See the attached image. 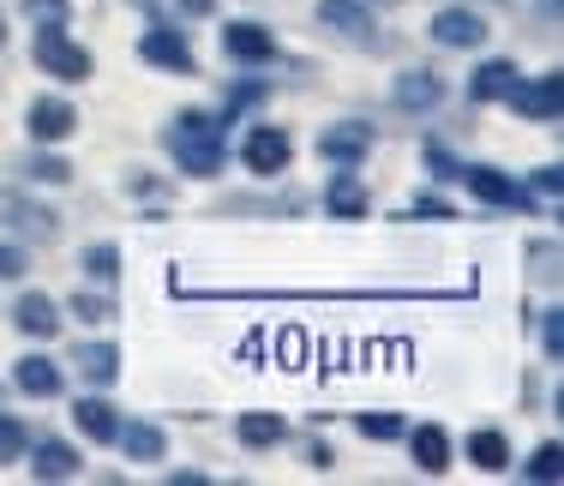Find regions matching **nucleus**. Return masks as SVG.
<instances>
[{"mask_svg": "<svg viewBox=\"0 0 564 486\" xmlns=\"http://www.w3.org/2000/svg\"><path fill=\"white\" fill-rule=\"evenodd\" d=\"M409 216H438V223H451V205H445V198H421Z\"/></svg>", "mask_w": 564, "mask_h": 486, "instance_id": "nucleus-35", "label": "nucleus"}, {"mask_svg": "<svg viewBox=\"0 0 564 486\" xmlns=\"http://www.w3.org/2000/svg\"><path fill=\"white\" fill-rule=\"evenodd\" d=\"M73 127H78L73 102H61V97H36V102H31V139H43V144H61Z\"/></svg>", "mask_w": 564, "mask_h": 486, "instance_id": "nucleus-10", "label": "nucleus"}, {"mask_svg": "<svg viewBox=\"0 0 564 486\" xmlns=\"http://www.w3.org/2000/svg\"><path fill=\"white\" fill-rule=\"evenodd\" d=\"M541 7H558V0H541Z\"/></svg>", "mask_w": 564, "mask_h": 486, "instance_id": "nucleus-36", "label": "nucleus"}, {"mask_svg": "<svg viewBox=\"0 0 564 486\" xmlns=\"http://www.w3.org/2000/svg\"><path fill=\"white\" fill-rule=\"evenodd\" d=\"M73 421H78V432H85L90 444H109L115 439V409L109 402H97V397H85V402H73Z\"/></svg>", "mask_w": 564, "mask_h": 486, "instance_id": "nucleus-20", "label": "nucleus"}, {"mask_svg": "<svg viewBox=\"0 0 564 486\" xmlns=\"http://www.w3.org/2000/svg\"><path fill=\"white\" fill-rule=\"evenodd\" d=\"M36 61H43L55 78H90V54L78 43H66L61 24H43V31H36Z\"/></svg>", "mask_w": 564, "mask_h": 486, "instance_id": "nucleus-3", "label": "nucleus"}, {"mask_svg": "<svg viewBox=\"0 0 564 486\" xmlns=\"http://www.w3.org/2000/svg\"><path fill=\"white\" fill-rule=\"evenodd\" d=\"M31 174H36V181H48V186H66V181H73V169H66L61 156H36Z\"/></svg>", "mask_w": 564, "mask_h": 486, "instance_id": "nucleus-28", "label": "nucleus"}, {"mask_svg": "<svg viewBox=\"0 0 564 486\" xmlns=\"http://www.w3.org/2000/svg\"><path fill=\"white\" fill-rule=\"evenodd\" d=\"M289 156H294V144H289V132H282V127H252L247 144H240V162H247L252 174H282V169H289Z\"/></svg>", "mask_w": 564, "mask_h": 486, "instance_id": "nucleus-4", "label": "nucleus"}, {"mask_svg": "<svg viewBox=\"0 0 564 486\" xmlns=\"http://www.w3.org/2000/svg\"><path fill=\"white\" fill-rule=\"evenodd\" d=\"M529 259L541 264V270H534L541 282H553V277H558V270H553V264H558V247H553V240H541V247H529Z\"/></svg>", "mask_w": 564, "mask_h": 486, "instance_id": "nucleus-30", "label": "nucleus"}, {"mask_svg": "<svg viewBox=\"0 0 564 486\" xmlns=\"http://www.w3.org/2000/svg\"><path fill=\"white\" fill-rule=\"evenodd\" d=\"M534 193H541V198H558V193H564V174H558V169H541V174H534Z\"/></svg>", "mask_w": 564, "mask_h": 486, "instance_id": "nucleus-34", "label": "nucleus"}, {"mask_svg": "<svg viewBox=\"0 0 564 486\" xmlns=\"http://www.w3.org/2000/svg\"><path fill=\"white\" fill-rule=\"evenodd\" d=\"M24 270H31V259H24V247H0V277H7V282H19Z\"/></svg>", "mask_w": 564, "mask_h": 486, "instance_id": "nucleus-31", "label": "nucleus"}, {"mask_svg": "<svg viewBox=\"0 0 564 486\" xmlns=\"http://www.w3.org/2000/svg\"><path fill=\"white\" fill-rule=\"evenodd\" d=\"M12 324H19L24 336H55L61 331V313H55V301H48V294H24V301L12 306Z\"/></svg>", "mask_w": 564, "mask_h": 486, "instance_id": "nucleus-18", "label": "nucleus"}, {"mask_svg": "<svg viewBox=\"0 0 564 486\" xmlns=\"http://www.w3.org/2000/svg\"><path fill=\"white\" fill-rule=\"evenodd\" d=\"M318 24L355 36V43H372V19H367V7H355V0H318Z\"/></svg>", "mask_w": 564, "mask_h": 486, "instance_id": "nucleus-12", "label": "nucleus"}, {"mask_svg": "<svg viewBox=\"0 0 564 486\" xmlns=\"http://www.w3.org/2000/svg\"><path fill=\"white\" fill-rule=\"evenodd\" d=\"M367 151H372V127H360V120H343V127L318 132V156L325 162H360Z\"/></svg>", "mask_w": 564, "mask_h": 486, "instance_id": "nucleus-9", "label": "nucleus"}, {"mask_svg": "<svg viewBox=\"0 0 564 486\" xmlns=\"http://www.w3.org/2000/svg\"><path fill=\"white\" fill-rule=\"evenodd\" d=\"M529 480H541V486L564 480V451H558V444H541V451H534V463H529Z\"/></svg>", "mask_w": 564, "mask_h": 486, "instance_id": "nucleus-25", "label": "nucleus"}, {"mask_svg": "<svg viewBox=\"0 0 564 486\" xmlns=\"http://www.w3.org/2000/svg\"><path fill=\"white\" fill-rule=\"evenodd\" d=\"M115 439L127 444V456H132V463H156V456H163V432H156V426H144V421L115 426Z\"/></svg>", "mask_w": 564, "mask_h": 486, "instance_id": "nucleus-22", "label": "nucleus"}, {"mask_svg": "<svg viewBox=\"0 0 564 486\" xmlns=\"http://www.w3.org/2000/svg\"><path fill=\"white\" fill-rule=\"evenodd\" d=\"M240 444L247 451H264V444H276L282 439V414H240Z\"/></svg>", "mask_w": 564, "mask_h": 486, "instance_id": "nucleus-24", "label": "nucleus"}, {"mask_svg": "<svg viewBox=\"0 0 564 486\" xmlns=\"http://www.w3.org/2000/svg\"><path fill=\"white\" fill-rule=\"evenodd\" d=\"M355 426L367 439H402V414H355Z\"/></svg>", "mask_w": 564, "mask_h": 486, "instance_id": "nucleus-27", "label": "nucleus"}, {"mask_svg": "<svg viewBox=\"0 0 564 486\" xmlns=\"http://www.w3.org/2000/svg\"><path fill=\"white\" fill-rule=\"evenodd\" d=\"M517 85H522V78H517V66H510V61H487V66H475V78H468V97H475V102H499Z\"/></svg>", "mask_w": 564, "mask_h": 486, "instance_id": "nucleus-13", "label": "nucleus"}, {"mask_svg": "<svg viewBox=\"0 0 564 486\" xmlns=\"http://www.w3.org/2000/svg\"><path fill=\"white\" fill-rule=\"evenodd\" d=\"M456 181H463L475 198H487V205H505V210H529V205H534L529 186H517L510 174L487 169V162H468V169H456Z\"/></svg>", "mask_w": 564, "mask_h": 486, "instance_id": "nucleus-2", "label": "nucleus"}, {"mask_svg": "<svg viewBox=\"0 0 564 486\" xmlns=\"http://www.w3.org/2000/svg\"><path fill=\"white\" fill-rule=\"evenodd\" d=\"M73 367L85 372V385H115L120 378V348L115 343H85L73 355Z\"/></svg>", "mask_w": 564, "mask_h": 486, "instance_id": "nucleus-17", "label": "nucleus"}, {"mask_svg": "<svg viewBox=\"0 0 564 486\" xmlns=\"http://www.w3.org/2000/svg\"><path fill=\"white\" fill-rule=\"evenodd\" d=\"M505 102L517 108L522 120H558V108H564V78L546 73V78H534V85H517Z\"/></svg>", "mask_w": 564, "mask_h": 486, "instance_id": "nucleus-5", "label": "nucleus"}, {"mask_svg": "<svg viewBox=\"0 0 564 486\" xmlns=\"http://www.w3.org/2000/svg\"><path fill=\"white\" fill-rule=\"evenodd\" d=\"M12 385L24 390V397H61V367L55 360H43V355H24L19 360V372H12Z\"/></svg>", "mask_w": 564, "mask_h": 486, "instance_id": "nucleus-14", "label": "nucleus"}, {"mask_svg": "<svg viewBox=\"0 0 564 486\" xmlns=\"http://www.w3.org/2000/svg\"><path fill=\"white\" fill-rule=\"evenodd\" d=\"M0 43H7V31H0Z\"/></svg>", "mask_w": 564, "mask_h": 486, "instance_id": "nucleus-37", "label": "nucleus"}, {"mask_svg": "<svg viewBox=\"0 0 564 486\" xmlns=\"http://www.w3.org/2000/svg\"><path fill=\"white\" fill-rule=\"evenodd\" d=\"M325 205H330V216H343V223H360V216H367V186H360L355 174H337Z\"/></svg>", "mask_w": 564, "mask_h": 486, "instance_id": "nucleus-19", "label": "nucleus"}, {"mask_svg": "<svg viewBox=\"0 0 564 486\" xmlns=\"http://www.w3.org/2000/svg\"><path fill=\"white\" fill-rule=\"evenodd\" d=\"M24 451V432H19V421L12 414H0V456H19Z\"/></svg>", "mask_w": 564, "mask_h": 486, "instance_id": "nucleus-32", "label": "nucleus"}, {"mask_svg": "<svg viewBox=\"0 0 564 486\" xmlns=\"http://www.w3.org/2000/svg\"><path fill=\"white\" fill-rule=\"evenodd\" d=\"M414 463H421L426 475H438V468L451 463V439L438 426H421V432H414Z\"/></svg>", "mask_w": 564, "mask_h": 486, "instance_id": "nucleus-23", "label": "nucleus"}, {"mask_svg": "<svg viewBox=\"0 0 564 486\" xmlns=\"http://www.w3.org/2000/svg\"><path fill=\"white\" fill-rule=\"evenodd\" d=\"M73 318H85V324H109V318H115V306H109V301H90V294H78V301H73Z\"/></svg>", "mask_w": 564, "mask_h": 486, "instance_id": "nucleus-29", "label": "nucleus"}, {"mask_svg": "<svg viewBox=\"0 0 564 486\" xmlns=\"http://www.w3.org/2000/svg\"><path fill=\"white\" fill-rule=\"evenodd\" d=\"M31 475L36 480H73L78 475V451H73V444H61V439H43V444H36V456H31Z\"/></svg>", "mask_w": 564, "mask_h": 486, "instance_id": "nucleus-15", "label": "nucleus"}, {"mask_svg": "<svg viewBox=\"0 0 564 486\" xmlns=\"http://www.w3.org/2000/svg\"><path fill=\"white\" fill-rule=\"evenodd\" d=\"M85 270H90L97 282H115V277H120V252L109 247V240H102V247H85Z\"/></svg>", "mask_w": 564, "mask_h": 486, "instance_id": "nucleus-26", "label": "nucleus"}, {"mask_svg": "<svg viewBox=\"0 0 564 486\" xmlns=\"http://www.w3.org/2000/svg\"><path fill=\"white\" fill-rule=\"evenodd\" d=\"M139 61H151V66H169V73H193V48H186V36L181 31H169V24H151V31L139 36Z\"/></svg>", "mask_w": 564, "mask_h": 486, "instance_id": "nucleus-6", "label": "nucleus"}, {"mask_svg": "<svg viewBox=\"0 0 564 486\" xmlns=\"http://www.w3.org/2000/svg\"><path fill=\"white\" fill-rule=\"evenodd\" d=\"M397 102L409 108V115H426V108L445 102V85H438V73H402L397 78Z\"/></svg>", "mask_w": 564, "mask_h": 486, "instance_id": "nucleus-16", "label": "nucleus"}, {"mask_svg": "<svg viewBox=\"0 0 564 486\" xmlns=\"http://www.w3.org/2000/svg\"><path fill=\"white\" fill-rule=\"evenodd\" d=\"M223 48L235 54V61H276V36L264 31V24H247V19L223 31Z\"/></svg>", "mask_w": 564, "mask_h": 486, "instance_id": "nucleus-11", "label": "nucleus"}, {"mask_svg": "<svg viewBox=\"0 0 564 486\" xmlns=\"http://www.w3.org/2000/svg\"><path fill=\"white\" fill-rule=\"evenodd\" d=\"M433 43H445V48H475V43H487V19L480 12H468V7H445L433 19Z\"/></svg>", "mask_w": 564, "mask_h": 486, "instance_id": "nucleus-8", "label": "nucleus"}, {"mask_svg": "<svg viewBox=\"0 0 564 486\" xmlns=\"http://www.w3.org/2000/svg\"><path fill=\"white\" fill-rule=\"evenodd\" d=\"M0 216H7L19 235H31V240H55L61 235V216L43 210V205H31V198H19V193H0Z\"/></svg>", "mask_w": 564, "mask_h": 486, "instance_id": "nucleus-7", "label": "nucleus"}, {"mask_svg": "<svg viewBox=\"0 0 564 486\" xmlns=\"http://www.w3.org/2000/svg\"><path fill=\"white\" fill-rule=\"evenodd\" d=\"M541 336H546V355H564V313H546V324H541Z\"/></svg>", "mask_w": 564, "mask_h": 486, "instance_id": "nucleus-33", "label": "nucleus"}, {"mask_svg": "<svg viewBox=\"0 0 564 486\" xmlns=\"http://www.w3.org/2000/svg\"><path fill=\"white\" fill-rule=\"evenodd\" d=\"M163 144H169V156L181 162L186 174H217L223 169V127L210 115H181L163 132Z\"/></svg>", "mask_w": 564, "mask_h": 486, "instance_id": "nucleus-1", "label": "nucleus"}, {"mask_svg": "<svg viewBox=\"0 0 564 486\" xmlns=\"http://www.w3.org/2000/svg\"><path fill=\"white\" fill-rule=\"evenodd\" d=\"M468 463L487 468V475L510 468V444H505V432H468Z\"/></svg>", "mask_w": 564, "mask_h": 486, "instance_id": "nucleus-21", "label": "nucleus"}]
</instances>
